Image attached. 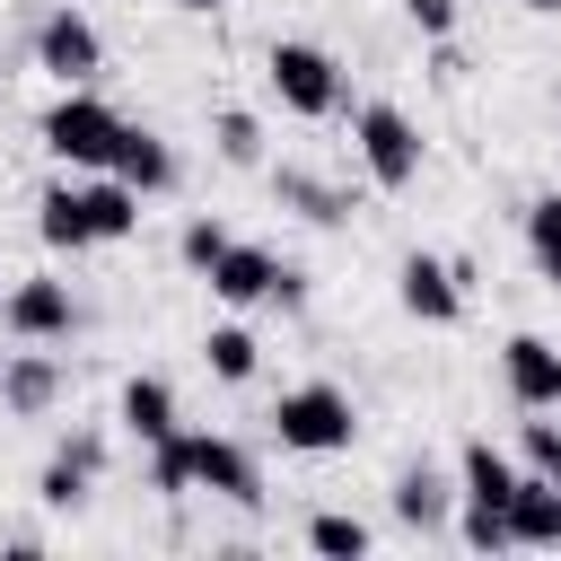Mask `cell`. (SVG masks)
Masks as SVG:
<instances>
[{"instance_id":"cell-1","label":"cell","mask_w":561,"mask_h":561,"mask_svg":"<svg viewBox=\"0 0 561 561\" xmlns=\"http://www.w3.org/2000/svg\"><path fill=\"white\" fill-rule=\"evenodd\" d=\"M140 228V193L123 184V175H88V184H53L44 202H35V237L53 245V254H88V245H123Z\"/></svg>"},{"instance_id":"cell-2","label":"cell","mask_w":561,"mask_h":561,"mask_svg":"<svg viewBox=\"0 0 561 561\" xmlns=\"http://www.w3.org/2000/svg\"><path fill=\"white\" fill-rule=\"evenodd\" d=\"M263 421H272V438H280L289 456H342V447L359 438V403H351L342 386H324V377L280 386V403H272Z\"/></svg>"},{"instance_id":"cell-3","label":"cell","mask_w":561,"mask_h":561,"mask_svg":"<svg viewBox=\"0 0 561 561\" xmlns=\"http://www.w3.org/2000/svg\"><path fill=\"white\" fill-rule=\"evenodd\" d=\"M114 131H123V114H114L96 88H61V96L44 105V123H35V140H44V149H53L70 175H105Z\"/></svg>"},{"instance_id":"cell-4","label":"cell","mask_w":561,"mask_h":561,"mask_svg":"<svg viewBox=\"0 0 561 561\" xmlns=\"http://www.w3.org/2000/svg\"><path fill=\"white\" fill-rule=\"evenodd\" d=\"M202 280H210V298H228V307H307V272H298L289 254H272V245H245V237H228Z\"/></svg>"},{"instance_id":"cell-5","label":"cell","mask_w":561,"mask_h":561,"mask_svg":"<svg viewBox=\"0 0 561 561\" xmlns=\"http://www.w3.org/2000/svg\"><path fill=\"white\" fill-rule=\"evenodd\" d=\"M351 140H359V167H368V184L377 193H412L421 184V123L403 114V105H386V96H368L359 114H351Z\"/></svg>"},{"instance_id":"cell-6","label":"cell","mask_w":561,"mask_h":561,"mask_svg":"<svg viewBox=\"0 0 561 561\" xmlns=\"http://www.w3.org/2000/svg\"><path fill=\"white\" fill-rule=\"evenodd\" d=\"M263 79H272V96L298 114V123H324V114H342L351 105V79H342V61L324 53V44H272V61H263Z\"/></svg>"},{"instance_id":"cell-7","label":"cell","mask_w":561,"mask_h":561,"mask_svg":"<svg viewBox=\"0 0 561 561\" xmlns=\"http://www.w3.org/2000/svg\"><path fill=\"white\" fill-rule=\"evenodd\" d=\"M35 70L53 79V88H96L105 79V35H96V18L88 9H44L35 18Z\"/></svg>"},{"instance_id":"cell-8","label":"cell","mask_w":561,"mask_h":561,"mask_svg":"<svg viewBox=\"0 0 561 561\" xmlns=\"http://www.w3.org/2000/svg\"><path fill=\"white\" fill-rule=\"evenodd\" d=\"M184 465H193V491L228 500V508H263V465L245 438H219V430H184Z\"/></svg>"},{"instance_id":"cell-9","label":"cell","mask_w":561,"mask_h":561,"mask_svg":"<svg viewBox=\"0 0 561 561\" xmlns=\"http://www.w3.org/2000/svg\"><path fill=\"white\" fill-rule=\"evenodd\" d=\"M0 324H9V342H70L88 324V307L70 298V280H18V289H0Z\"/></svg>"},{"instance_id":"cell-10","label":"cell","mask_w":561,"mask_h":561,"mask_svg":"<svg viewBox=\"0 0 561 561\" xmlns=\"http://www.w3.org/2000/svg\"><path fill=\"white\" fill-rule=\"evenodd\" d=\"M500 386H508L517 412H561V342L508 333V342H500Z\"/></svg>"},{"instance_id":"cell-11","label":"cell","mask_w":561,"mask_h":561,"mask_svg":"<svg viewBox=\"0 0 561 561\" xmlns=\"http://www.w3.org/2000/svg\"><path fill=\"white\" fill-rule=\"evenodd\" d=\"M394 307H403L412 324H456V316H465V272L438 263V254H403V272H394Z\"/></svg>"},{"instance_id":"cell-12","label":"cell","mask_w":561,"mask_h":561,"mask_svg":"<svg viewBox=\"0 0 561 561\" xmlns=\"http://www.w3.org/2000/svg\"><path fill=\"white\" fill-rule=\"evenodd\" d=\"M53 403H61V359H53L44 342L9 351V359H0V412H9V421H44Z\"/></svg>"},{"instance_id":"cell-13","label":"cell","mask_w":561,"mask_h":561,"mask_svg":"<svg viewBox=\"0 0 561 561\" xmlns=\"http://www.w3.org/2000/svg\"><path fill=\"white\" fill-rule=\"evenodd\" d=\"M508 543H526V552H561V482L535 473V465L508 482Z\"/></svg>"},{"instance_id":"cell-14","label":"cell","mask_w":561,"mask_h":561,"mask_svg":"<svg viewBox=\"0 0 561 561\" xmlns=\"http://www.w3.org/2000/svg\"><path fill=\"white\" fill-rule=\"evenodd\" d=\"M386 500H394V526H412V535H438V526L456 517V491H447V473H438L430 456H421V465H403Z\"/></svg>"},{"instance_id":"cell-15","label":"cell","mask_w":561,"mask_h":561,"mask_svg":"<svg viewBox=\"0 0 561 561\" xmlns=\"http://www.w3.org/2000/svg\"><path fill=\"white\" fill-rule=\"evenodd\" d=\"M105 175H123L131 193H167V184H175V149H167L149 123H123V131H114V158H105Z\"/></svg>"},{"instance_id":"cell-16","label":"cell","mask_w":561,"mask_h":561,"mask_svg":"<svg viewBox=\"0 0 561 561\" xmlns=\"http://www.w3.org/2000/svg\"><path fill=\"white\" fill-rule=\"evenodd\" d=\"M272 202L298 210L307 228H342V219H351V193L324 184V175H307V167H272Z\"/></svg>"},{"instance_id":"cell-17","label":"cell","mask_w":561,"mask_h":561,"mask_svg":"<svg viewBox=\"0 0 561 561\" xmlns=\"http://www.w3.org/2000/svg\"><path fill=\"white\" fill-rule=\"evenodd\" d=\"M114 421H123L140 447H158V438H175V430H184V412H175V386H167V377H131V386H123V403H114Z\"/></svg>"},{"instance_id":"cell-18","label":"cell","mask_w":561,"mask_h":561,"mask_svg":"<svg viewBox=\"0 0 561 561\" xmlns=\"http://www.w3.org/2000/svg\"><path fill=\"white\" fill-rule=\"evenodd\" d=\"M202 368H210L219 386H245V377L263 368V342H254L245 324H210V333H202Z\"/></svg>"},{"instance_id":"cell-19","label":"cell","mask_w":561,"mask_h":561,"mask_svg":"<svg viewBox=\"0 0 561 561\" xmlns=\"http://www.w3.org/2000/svg\"><path fill=\"white\" fill-rule=\"evenodd\" d=\"M456 473H465V500H482V508H508V482H517V465H508L491 438H465Z\"/></svg>"},{"instance_id":"cell-20","label":"cell","mask_w":561,"mask_h":561,"mask_svg":"<svg viewBox=\"0 0 561 561\" xmlns=\"http://www.w3.org/2000/svg\"><path fill=\"white\" fill-rule=\"evenodd\" d=\"M307 552H324V561H368L377 535H368V517H351V508H316V517H307Z\"/></svg>"},{"instance_id":"cell-21","label":"cell","mask_w":561,"mask_h":561,"mask_svg":"<svg viewBox=\"0 0 561 561\" xmlns=\"http://www.w3.org/2000/svg\"><path fill=\"white\" fill-rule=\"evenodd\" d=\"M526 254H535V272L561 289V193H535V202H526Z\"/></svg>"},{"instance_id":"cell-22","label":"cell","mask_w":561,"mask_h":561,"mask_svg":"<svg viewBox=\"0 0 561 561\" xmlns=\"http://www.w3.org/2000/svg\"><path fill=\"white\" fill-rule=\"evenodd\" d=\"M88 482H96V465H79V456H61V447H53V456H44V473H35V500H44V508H79V500H88Z\"/></svg>"},{"instance_id":"cell-23","label":"cell","mask_w":561,"mask_h":561,"mask_svg":"<svg viewBox=\"0 0 561 561\" xmlns=\"http://www.w3.org/2000/svg\"><path fill=\"white\" fill-rule=\"evenodd\" d=\"M210 140H219V158H228V167H263V123H254L245 105H228V114L210 123Z\"/></svg>"},{"instance_id":"cell-24","label":"cell","mask_w":561,"mask_h":561,"mask_svg":"<svg viewBox=\"0 0 561 561\" xmlns=\"http://www.w3.org/2000/svg\"><path fill=\"white\" fill-rule=\"evenodd\" d=\"M456 535H465L473 552H508V508H482V500H465V508H456Z\"/></svg>"},{"instance_id":"cell-25","label":"cell","mask_w":561,"mask_h":561,"mask_svg":"<svg viewBox=\"0 0 561 561\" xmlns=\"http://www.w3.org/2000/svg\"><path fill=\"white\" fill-rule=\"evenodd\" d=\"M219 245H228V228H219V219H184V237H175V254H184L193 272H210V263H219Z\"/></svg>"},{"instance_id":"cell-26","label":"cell","mask_w":561,"mask_h":561,"mask_svg":"<svg viewBox=\"0 0 561 561\" xmlns=\"http://www.w3.org/2000/svg\"><path fill=\"white\" fill-rule=\"evenodd\" d=\"M403 18H412L421 35H456V0H403Z\"/></svg>"},{"instance_id":"cell-27","label":"cell","mask_w":561,"mask_h":561,"mask_svg":"<svg viewBox=\"0 0 561 561\" xmlns=\"http://www.w3.org/2000/svg\"><path fill=\"white\" fill-rule=\"evenodd\" d=\"M552 456H561V421H526V465L543 473Z\"/></svg>"},{"instance_id":"cell-28","label":"cell","mask_w":561,"mask_h":561,"mask_svg":"<svg viewBox=\"0 0 561 561\" xmlns=\"http://www.w3.org/2000/svg\"><path fill=\"white\" fill-rule=\"evenodd\" d=\"M61 456H79V465H96V473H105V430H70V438H61Z\"/></svg>"},{"instance_id":"cell-29","label":"cell","mask_w":561,"mask_h":561,"mask_svg":"<svg viewBox=\"0 0 561 561\" xmlns=\"http://www.w3.org/2000/svg\"><path fill=\"white\" fill-rule=\"evenodd\" d=\"M167 9H184V18H210V9H228V0H167Z\"/></svg>"},{"instance_id":"cell-30","label":"cell","mask_w":561,"mask_h":561,"mask_svg":"<svg viewBox=\"0 0 561 561\" xmlns=\"http://www.w3.org/2000/svg\"><path fill=\"white\" fill-rule=\"evenodd\" d=\"M543 473H552V482H561V456H552V465H543Z\"/></svg>"},{"instance_id":"cell-31","label":"cell","mask_w":561,"mask_h":561,"mask_svg":"<svg viewBox=\"0 0 561 561\" xmlns=\"http://www.w3.org/2000/svg\"><path fill=\"white\" fill-rule=\"evenodd\" d=\"M526 9H561V0H526Z\"/></svg>"}]
</instances>
